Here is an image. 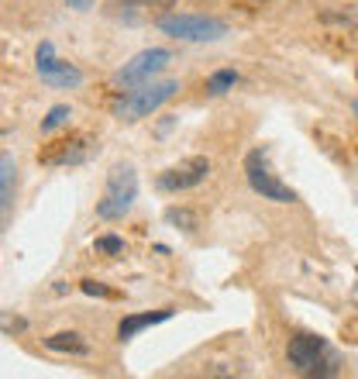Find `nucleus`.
Here are the masks:
<instances>
[{
  "mask_svg": "<svg viewBox=\"0 0 358 379\" xmlns=\"http://www.w3.org/2000/svg\"><path fill=\"white\" fill-rule=\"evenodd\" d=\"M179 90L176 80H155V83H141L135 90H128L124 97L114 103V118L124 124H135V121L155 114L165 100H173Z\"/></svg>",
  "mask_w": 358,
  "mask_h": 379,
  "instance_id": "obj_1",
  "label": "nucleus"
},
{
  "mask_svg": "<svg viewBox=\"0 0 358 379\" xmlns=\"http://www.w3.org/2000/svg\"><path fill=\"white\" fill-rule=\"evenodd\" d=\"M138 197V173L131 166L118 162L111 173H107V186H103V197L97 200V218L100 221H121L131 203Z\"/></svg>",
  "mask_w": 358,
  "mask_h": 379,
  "instance_id": "obj_2",
  "label": "nucleus"
},
{
  "mask_svg": "<svg viewBox=\"0 0 358 379\" xmlns=\"http://www.w3.org/2000/svg\"><path fill=\"white\" fill-rule=\"evenodd\" d=\"M290 365L303 376H334L338 355L327 348V341L320 335H297L290 341Z\"/></svg>",
  "mask_w": 358,
  "mask_h": 379,
  "instance_id": "obj_3",
  "label": "nucleus"
},
{
  "mask_svg": "<svg viewBox=\"0 0 358 379\" xmlns=\"http://www.w3.org/2000/svg\"><path fill=\"white\" fill-rule=\"evenodd\" d=\"M155 24H159V31L179 41H220L227 35V24L220 18H207V14H162L155 18Z\"/></svg>",
  "mask_w": 358,
  "mask_h": 379,
  "instance_id": "obj_4",
  "label": "nucleus"
},
{
  "mask_svg": "<svg viewBox=\"0 0 358 379\" xmlns=\"http://www.w3.org/2000/svg\"><path fill=\"white\" fill-rule=\"evenodd\" d=\"M245 176H248V186H252L255 193H262V200H276V203H293V200H297V190L272 173L269 156H265L262 148H252V152L245 156Z\"/></svg>",
  "mask_w": 358,
  "mask_h": 379,
  "instance_id": "obj_5",
  "label": "nucleus"
},
{
  "mask_svg": "<svg viewBox=\"0 0 358 379\" xmlns=\"http://www.w3.org/2000/svg\"><path fill=\"white\" fill-rule=\"evenodd\" d=\"M169 62H173V52H169V49H145V52H138L135 59L124 62L118 73H114V86H118V90H135L141 83H152V76L162 73Z\"/></svg>",
  "mask_w": 358,
  "mask_h": 379,
  "instance_id": "obj_6",
  "label": "nucleus"
},
{
  "mask_svg": "<svg viewBox=\"0 0 358 379\" xmlns=\"http://www.w3.org/2000/svg\"><path fill=\"white\" fill-rule=\"evenodd\" d=\"M93 141L86 135H66V138H56L48 145L39 148V162L41 166H80L93 156Z\"/></svg>",
  "mask_w": 358,
  "mask_h": 379,
  "instance_id": "obj_7",
  "label": "nucleus"
},
{
  "mask_svg": "<svg viewBox=\"0 0 358 379\" xmlns=\"http://www.w3.org/2000/svg\"><path fill=\"white\" fill-rule=\"evenodd\" d=\"M207 173H210V162H207V156H190V159L176 162V166H169L165 173H159L155 186H159L162 193L193 190V186H200V183L207 180Z\"/></svg>",
  "mask_w": 358,
  "mask_h": 379,
  "instance_id": "obj_8",
  "label": "nucleus"
},
{
  "mask_svg": "<svg viewBox=\"0 0 358 379\" xmlns=\"http://www.w3.org/2000/svg\"><path fill=\"white\" fill-rule=\"evenodd\" d=\"M39 76H41V83H48L56 90H69V86H80L83 83V73L76 66L56 59L52 41H41L39 45Z\"/></svg>",
  "mask_w": 358,
  "mask_h": 379,
  "instance_id": "obj_9",
  "label": "nucleus"
},
{
  "mask_svg": "<svg viewBox=\"0 0 358 379\" xmlns=\"http://www.w3.org/2000/svg\"><path fill=\"white\" fill-rule=\"evenodd\" d=\"M173 318V310L169 307H162V310H148V314H128V318L118 324V338L128 341L135 338L138 331H145V328H152V324H162V320Z\"/></svg>",
  "mask_w": 358,
  "mask_h": 379,
  "instance_id": "obj_10",
  "label": "nucleus"
},
{
  "mask_svg": "<svg viewBox=\"0 0 358 379\" xmlns=\"http://www.w3.org/2000/svg\"><path fill=\"white\" fill-rule=\"evenodd\" d=\"M45 348L52 352H66V355H90V341L76 335V331H59L52 338H45Z\"/></svg>",
  "mask_w": 358,
  "mask_h": 379,
  "instance_id": "obj_11",
  "label": "nucleus"
},
{
  "mask_svg": "<svg viewBox=\"0 0 358 379\" xmlns=\"http://www.w3.org/2000/svg\"><path fill=\"white\" fill-rule=\"evenodd\" d=\"M14 159H11V152H4L0 156V207H4V221L11 214V203H14Z\"/></svg>",
  "mask_w": 358,
  "mask_h": 379,
  "instance_id": "obj_12",
  "label": "nucleus"
},
{
  "mask_svg": "<svg viewBox=\"0 0 358 379\" xmlns=\"http://www.w3.org/2000/svg\"><path fill=\"white\" fill-rule=\"evenodd\" d=\"M235 83H238V73H235V69H218V73H214V76L207 80V94L220 97V94L235 90Z\"/></svg>",
  "mask_w": 358,
  "mask_h": 379,
  "instance_id": "obj_13",
  "label": "nucleus"
},
{
  "mask_svg": "<svg viewBox=\"0 0 358 379\" xmlns=\"http://www.w3.org/2000/svg\"><path fill=\"white\" fill-rule=\"evenodd\" d=\"M165 221L183 228V231H197V214L186 211V207H169V211H165Z\"/></svg>",
  "mask_w": 358,
  "mask_h": 379,
  "instance_id": "obj_14",
  "label": "nucleus"
},
{
  "mask_svg": "<svg viewBox=\"0 0 358 379\" xmlns=\"http://www.w3.org/2000/svg\"><path fill=\"white\" fill-rule=\"evenodd\" d=\"M69 118H73L69 107H66V103H56V107L41 118V131H56V128H62V124H69Z\"/></svg>",
  "mask_w": 358,
  "mask_h": 379,
  "instance_id": "obj_15",
  "label": "nucleus"
},
{
  "mask_svg": "<svg viewBox=\"0 0 358 379\" xmlns=\"http://www.w3.org/2000/svg\"><path fill=\"white\" fill-rule=\"evenodd\" d=\"M121 7H128V18L135 21V11H141V18H145V14H152V11H159V7H173V0H128V4H121Z\"/></svg>",
  "mask_w": 358,
  "mask_h": 379,
  "instance_id": "obj_16",
  "label": "nucleus"
},
{
  "mask_svg": "<svg viewBox=\"0 0 358 379\" xmlns=\"http://www.w3.org/2000/svg\"><path fill=\"white\" fill-rule=\"evenodd\" d=\"M93 252H100V256H124V238H118V235H100L93 241Z\"/></svg>",
  "mask_w": 358,
  "mask_h": 379,
  "instance_id": "obj_17",
  "label": "nucleus"
},
{
  "mask_svg": "<svg viewBox=\"0 0 358 379\" xmlns=\"http://www.w3.org/2000/svg\"><path fill=\"white\" fill-rule=\"evenodd\" d=\"M80 290L86 293V297H103V300H118L121 297L118 290H111V286H103V283H97V280H83Z\"/></svg>",
  "mask_w": 358,
  "mask_h": 379,
  "instance_id": "obj_18",
  "label": "nucleus"
},
{
  "mask_svg": "<svg viewBox=\"0 0 358 379\" xmlns=\"http://www.w3.org/2000/svg\"><path fill=\"white\" fill-rule=\"evenodd\" d=\"M324 21H338V24H348V28H358V14H334V11H327Z\"/></svg>",
  "mask_w": 358,
  "mask_h": 379,
  "instance_id": "obj_19",
  "label": "nucleus"
},
{
  "mask_svg": "<svg viewBox=\"0 0 358 379\" xmlns=\"http://www.w3.org/2000/svg\"><path fill=\"white\" fill-rule=\"evenodd\" d=\"M66 4H69V7H76V11H90L97 0H66Z\"/></svg>",
  "mask_w": 358,
  "mask_h": 379,
  "instance_id": "obj_20",
  "label": "nucleus"
},
{
  "mask_svg": "<svg viewBox=\"0 0 358 379\" xmlns=\"http://www.w3.org/2000/svg\"><path fill=\"white\" fill-rule=\"evenodd\" d=\"M355 114H358V100H355Z\"/></svg>",
  "mask_w": 358,
  "mask_h": 379,
  "instance_id": "obj_21",
  "label": "nucleus"
},
{
  "mask_svg": "<svg viewBox=\"0 0 358 379\" xmlns=\"http://www.w3.org/2000/svg\"><path fill=\"white\" fill-rule=\"evenodd\" d=\"M355 76H358V69H355Z\"/></svg>",
  "mask_w": 358,
  "mask_h": 379,
  "instance_id": "obj_22",
  "label": "nucleus"
}]
</instances>
